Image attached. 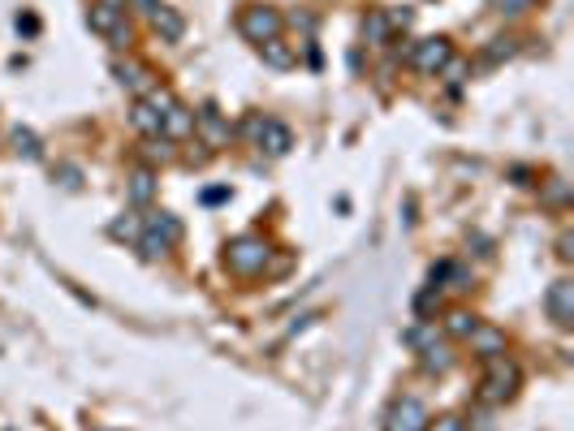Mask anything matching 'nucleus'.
<instances>
[{
	"instance_id": "26",
	"label": "nucleus",
	"mask_w": 574,
	"mask_h": 431,
	"mask_svg": "<svg viewBox=\"0 0 574 431\" xmlns=\"http://www.w3.org/2000/svg\"><path fill=\"white\" fill-rule=\"evenodd\" d=\"M514 56V39H493V48L484 52V61L488 65H497V61H510Z\"/></svg>"
},
{
	"instance_id": "17",
	"label": "nucleus",
	"mask_w": 574,
	"mask_h": 431,
	"mask_svg": "<svg viewBox=\"0 0 574 431\" xmlns=\"http://www.w3.org/2000/svg\"><path fill=\"white\" fill-rule=\"evenodd\" d=\"M125 194H130V203H151L156 199V177H151V168H139V173H130V186H125Z\"/></svg>"
},
{
	"instance_id": "30",
	"label": "nucleus",
	"mask_w": 574,
	"mask_h": 431,
	"mask_svg": "<svg viewBox=\"0 0 574 431\" xmlns=\"http://www.w3.org/2000/svg\"><path fill=\"white\" fill-rule=\"evenodd\" d=\"M557 259H566V264L574 259V238L570 233H561V238H557Z\"/></svg>"
},
{
	"instance_id": "6",
	"label": "nucleus",
	"mask_w": 574,
	"mask_h": 431,
	"mask_svg": "<svg viewBox=\"0 0 574 431\" xmlns=\"http://www.w3.org/2000/svg\"><path fill=\"white\" fill-rule=\"evenodd\" d=\"M247 130L255 134V143L264 147L268 156H285L290 147H294V134H290V125L285 121H273V117H250Z\"/></svg>"
},
{
	"instance_id": "7",
	"label": "nucleus",
	"mask_w": 574,
	"mask_h": 431,
	"mask_svg": "<svg viewBox=\"0 0 574 431\" xmlns=\"http://www.w3.org/2000/svg\"><path fill=\"white\" fill-rule=\"evenodd\" d=\"M453 61V48L445 35H432V39H419L415 48H410V65L419 73H441L445 65Z\"/></svg>"
},
{
	"instance_id": "9",
	"label": "nucleus",
	"mask_w": 574,
	"mask_h": 431,
	"mask_svg": "<svg viewBox=\"0 0 574 431\" xmlns=\"http://www.w3.org/2000/svg\"><path fill=\"white\" fill-rule=\"evenodd\" d=\"M544 302H549L553 324H557V328H570L574 324V281H566V276H561V281H553Z\"/></svg>"
},
{
	"instance_id": "12",
	"label": "nucleus",
	"mask_w": 574,
	"mask_h": 431,
	"mask_svg": "<svg viewBox=\"0 0 574 431\" xmlns=\"http://www.w3.org/2000/svg\"><path fill=\"white\" fill-rule=\"evenodd\" d=\"M259 56H264V65L268 70H294L299 65V48L290 44V39H268V44H259Z\"/></svg>"
},
{
	"instance_id": "10",
	"label": "nucleus",
	"mask_w": 574,
	"mask_h": 431,
	"mask_svg": "<svg viewBox=\"0 0 574 431\" xmlns=\"http://www.w3.org/2000/svg\"><path fill=\"white\" fill-rule=\"evenodd\" d=\"M190 134H195V113H190L186 104H173V108L160 117V139L181 143V139H190Z\"/></svg>"
},
{
	"instance_id": "19",
	"label": "nucleus",
	"mask_w": 574,
	"mask_h": 431,
	"mask_svg": "<svg viewBox=\"0 0 574 431\" xmlns=\"http://www.w3.org/2000/svg\"><path fill=\"white\" fill-rule=\"evenodd\" d=\"M143 229H151V233H160V238L169 241V246H173V241L181 238V220H177V216H169V212L148 216V220H143Z\"/></svg>"
},
{
	"instance_id": "8",
	"label": "nucleus",
	"mask_w": 574,
	"mask_h": 431,
	"mask_svg": "<svg viewBox=\"0 0 574 431\" xmlns=\"http://www.w3.org/2000/svg\"><path fill=\"white\" fill-rule=\"evenodd\" d=\"M195 130L203 134V143L207 147H225L229 134H233V130H229V121H225V113H221L216 104H203L199 113H195Z\"/></svg>"
},
{
	"instance_id": "21",
	"label": "nucleus",
	"mask_w": 574,
	"mask_h": 431,
	"mask_svg": "<svg viewBox=\"0 0 574 431\" xmlns=\"http://www.w3.org/2000/svg\"><path fill=\"white\" fill-rule=\"evenodd\" d=\"M139 250H143V259H151V264H156V259H165V255H169V250H173V246H169V241L160 238V233H151V229H139Z\"/></svg>"
},
{
	"instance_id": "15",
	"label": "nucleus",
	"mask_w": 574,
	"mask_h": 431,
	"mask_svg": "<svg viewBox=\"0 0 574 431\" xmlns=\"http://www.w3.org/2000/svg\"><path fill=\"white\" fill-rule=\"evenodd\" d=\"M151 26H156V35H160V39H169V44H177V39L186 35V22H181V13H177V9H165V4L151 13Z\"/></svg>"
},
{
	"instance_id": "5",
	"label": "nucleus",
	"mask_w": 574,
	"mask_h": 431,
	"mask_svg": "<svg viewBox=\"0 0 574 431\" xmlns=\"http://www.w3.org/2000/svg\"><path fill=\"white\" fill-rule=\"evenodd\" d=\"M427 406L419 397H398L384 414V431H427Z\"/></svg>"
},
{
	"instance_id": "34",
	"label": "nucleus",
	"mask_w": 574,
	"mask_h": 431,
	"mask_svg": "<svg viewBox=\"0 0 574 431\" xmlns=\"http://www.w3.org/2000/svg\"><path fill=\"white\" fill-rule=\"evenodd\" d=\"M108 4H117V9H125V0H108Z\"/></svg>"
},
{
	"instance_id": "1",
	"label": "nucleus",
	"mask_w": 574,
	"mask_h": 431,
	"mask_svg": "<svg viewBox=\"0 0 574 431\" xmlns=\"http://www.w3.org/2000/svg\"><path fill=\"white\" fill-rule=\"evenodd\" d=\"M519 384H523L519 362H510L505 354H501V359H488V371H484V388H479V397H484L488 406H505V401L519 393Z\"/></svg>"
},
{
	"instance_id": "18",
	"label": "nucleus",
	"mask_w": 574,
	"mask_h": 431,
	"mask_svg": "<svg viewBox=\"0 0 574 431\" xmlns=\"http://www.w3.org/2000/svg\"><path fill=\"white\" fill-rule=\"evenodd\" d=\"M130 121H134V130H139V134H148V139H160V113L151 108L148 99H139V104H134Z\"/></svg>"
},
{
	"instance_id": "28",
	"label": "nucleus",
	"mask_w": 574,
	"mask_h": 431,
	"mask_svg": "<svg viewBox=\"0 0 574 431\" xmlns=\"http://www.w3.org/2000/svg\"><path fill=\"white\" fill-rule=\"evenodd\" d=\"M139 229H143V224H139L134 216H125V220H113L108 233H113V238H139Z\"/></svg>"
},
{
	"instance_id": "25",
	"label": "nucleus",
	"mask_w": 574,
	"mask_h": 431,
	"mask_svg": "<svg viewBox=\"0 0 574 431\" xmlns=\"http://www.w3.org/2000/svg\"><path fill=\"white\" fill-rule=\"evenodd\" d=\"M427 431H471V423L462 414H441L436 423H427Z\"/></svg>"
},
{
	"instance_id": "16",
	"label": "nucleus",
	"mask_w": 574,
	"mask_h": 431,
	"mask_svg": "<svg viewBox=\"0 0 574 431\" xmlns=\"http://www.w3.org/2000/svg\"><path fill=\"white\" fill-rule=\"evenodd\" d=\"M389 35H393L389 13H384V9H367V18H363V39H367V44H389Z\"/></svg>"
},
{
	"instance_id": "20",
	"label": "nucleus",
	"mask_w": 574,
	"mask_h": 431,
	"mask_svg": "<svg viewBox=\"0 0 574 431\" xmlns=\"http://www.w3.org/2000/svg\"><path fill=\"white\" fill-rule=\"evenodd\" d=\"M13 151L18 156H26V160H44V143H39V134L35 130H13Z\"/></svg>"
},
{
	"instance_id": "13",
	"label": "nucleus",
	"mask_w": 574,
	"mask_h": 431,
	"mask_svg": "<svg viewBox=\"0 0 574 431\" xmlns=\"http://www.w3.org/2000/svg\"><path fill=\"white\" fill-rule=\"evenodd\" d=\"M113 78L122 82L125 91H134V96L151 91V73H148V65H139V61H117V65H113Z\"/></svg>"
},
{
	"instance_id": "31",
	"label": "nucleus",
	"mask_w": 574,
	"mask_h": 431,
	"mask_svg": "<svg viewBox=\"0 0 574 431\" xmlns=\"http://www.w3.org/2000/svg\"><path fill=\"white\" fill-rule=\"evenodd\" d=\"M18 30L35 35V30H39V18H35V13H18Z\"/></svg>"
},
{
	"instance_id": "33",
	"label": "nucleus",
	"mask_w": 574,
	"mask_h": 431,
	"mask_svg": "<svg viewBox=\"0 0 574 431\" xmlns=\"http://www.w3.org/2000/svg\"><path fill=\"white\" fill-rule=\"evenodd\" d=\"M134 4H139V9L148 13V18H151V13H156V9H160V0H134Z\"/></svg>"
},
{
	"instance_id": "14",
	"label": "nucleus",
	"mask_w": 574,
	"mask_h": 431,
	"mask_svg": "<svg viewBox=\"0 0 574 431\" xmlns=\"http://www.w3.org/2000/svg\"><path fill=\"white\" fill-rule=\"evenodd\" d=\"M419 367H424L427 376H445V371L453 367L450 345H445V341H432V345H424V350H419Z\"/></svg>"
},
{
	"instance_id": "4",
	"label": "nucleus",
	"mask_w": 574,
	"mask_h": 431,
	"mask_svg": "<svg viewBox=\"0 0 574 431\" xmlns=\"http://www.w3.org/2000/svg\"><path fill=\"white\" fill-rule=\"evenodd\" d=\"M87 22H91V30H96V35L113 39L117 48H125V44H130V22H125V9H117V4H108V0L91 4Z\"/></svg>"
},
{
	"instance_id": "32",
	"label": "nucleus",
	"mask_w": 574,
	"mask_h": 431,
	"mask_svg": "<svg viewBox=\"0 0 574 431\" xmlns=\"http://www.w3.org/2000/svg\"><path fill=\"white\" fill-rule=\"evenodd\" d=\"M229 199V186H216V190H203V203H225Z\"/></svg>"
},
{
	"instance_id": "23",
	"label": "nucleus",
	"mask_w": 574,
	"mask_h": 431,
	"mask_svg": "<svg viewBox=\"0 0 574 431\" xmlns=\"http://www.w3.org/2000/svg\"><path fill=\"white\" fill-rule=\"evenodd\" d=\"M148 104L156 108V113H160V117H165V113H169V108L177 104V96L169 91V87H151V91H148Z\"/></svg>"
},
{
	"instance_id": "29",
	"label": "nucleus",
	"mask_w": 574,
	"mask_h": 431,
	"mask_svg": "<svg viewBox=\"0 0 574 431\" xmlns=\"http://www.w3.org/2000/svg\"><path fill=\"white\" fill-rule=\"evenodd\" d=\"M445 276L453 281V289H471V272H467L462 264H450V272H445Z\"/></svg>"
},
{
	"instance_id": "27",
	"label": "nucleus",
	"mask_w": 574,
	"mask_h": 431,
	"mask_svg": "<svg viewBox=\"0 0 574 431\" xmlns=\"http://www.w3.org/2000/svg\"><path fill=\"white\" fill-rule=\"evenodd\" d=\"M544 199L561 207V203H570V186H566L561 177H553V182H544Z\"/></svg>"
},
{
	"instance_id": "2",
	"label": "nucleus",
	"mask_w": 574,
	"mask_h": 431,
	"mask_svg": "<svg viewBox=\"0 0 574 431\" xmlns=\"http://www.w3.org/2000/svg\"><path fill=\"white\" fill-rule=\"evenodd\" d=\"M268 241L255 238V233H247V238H233L225 246V264L238 272V276H255V272H264L268 267Z\"/></svg>"
},
{
	"instance_id": "24",
	"label": "nucleus",
	"mask_w": 574,
	"mask_h": 431,
	"mask_svg": "<svg viewBox=\"0 0 574 431\" xmlns=\"http://www.w3.org/2000/svg\"><path fill=\"white\" fill-rule=\"evenodd\" d=\"M432 341H441V333H436L432 324H419V328L406 333V345H415V350H424V345H432Z\"/></svg>"
},
{
	"instance_id": "11",
	"label": "nucleus",
	"mask_w": 574,
	"mask_h": 431,
	"mask_svg": "<svg viewBox=\"0 0 574 431\" xmlns=\"http://www.w3.org/2000/svg\"><path fill=\"white\" fill-rule=\"evenodd\" d=\"M467 341H471V350H475V354H479L484 362H488V359H501V354H505V333H501V328H493V324H475Z\"/></svg>"
},
{
	"instance_id": "22",
	"label": "nucleus",
	"mask_w": 574,
	"mask_h": 431,
	"mask_svg": "<svg viewBox=\"0 0 574 431\" xmlns=\"http://www.w3.org/2000/svg\"><path fill=\"white\" fill-rule=\"evenodd\" d=\"M475 324H479V319H475L471 311H450L445 315V333L450 336H471Z\"/></svg>"
},
{
	"instance_id": "3",
	"label": "nucleus",
	"mask_w": 574,
	"mask_h": 431,
	"mask_svg": "<svg viewBox=\"0 0 574 431\" xmlns=\"http://www.w3.org/2000/svg\"><path fill=\"white\" fill-rule=\"evenodd\" d=\"M281 26H285V18L276 13L273 4H250V9H242V18H238V30L247 35L250 44H268V39H276Z\"/></svg>"
}]
</instances>
